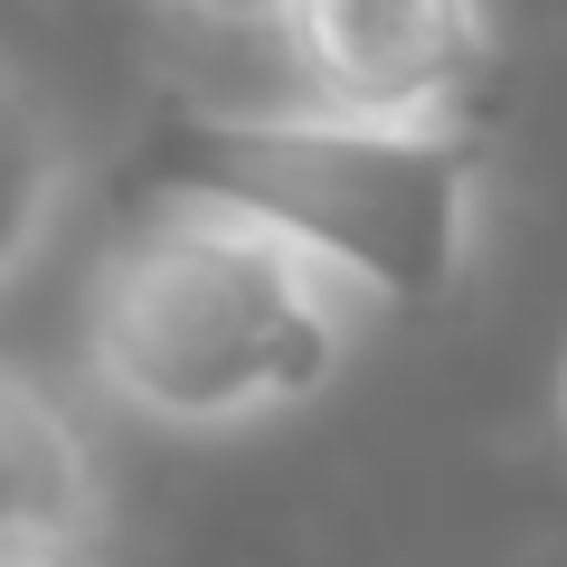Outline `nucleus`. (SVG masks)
I'll return each instance as SVG.
<instances>
[{"label": "nucleus", "mask_w": 567, "mask_h": 567, "mask_svg": "<svg viewBox=\"0 0 567 567\" xmlns=\"http://www.w3.org/2000/svg\"><path fill=\"white\" fill-rule=\"evenodd\" d=\"M369 303L237 189L152 199L85 275V379L152 435H246L303 416L360 360Z\"/></svg>", "instance_id": "nucleus-1"}, {"label": "nucleus", "mask_w": 567, "mask_h": 567, "mask_svg": "<svg viewBox=\"0 0 567 567\" xmlns=\"http://www.w3.org/2000/svg\"><path fill=\"white\" fill-rule=\"evenodd\" d=\"M218 189L303 237L379 312L445 303L483 237V142L473 123H369L331 104L218 123Z\"/></svg>", "instance_id": "nucleus-2"}, {"label": "nucleus", "mask_w": 567, "mask_h": 567, "mask_svg": "<svg viewBox=\"0 0 567 567\" xmlns=\"http://www.w3.org/2000/svg\"><path fill=\"white\" fill-rule=\"evenodd\" d=\"M303 104L369 123H454L492 76V0H284Z\"/></svg>", "instance_id": "nucleus-3"}, {"label": "nucleus", "mask_w": 567, "mask_h": 567, "mask_svg": "<svg viewBox=\"0 0 567 567\" xmlns=\"http://www.w3.org/2000/svg\"><path fill=\"white\" fill-rule=\"evenodd\" d=\"M76 199V133L20 58H0V293L58 246Z\"/></svg>", "instance_id": "nucleus-4"}, {"label": "nucleus", "mask_w": 567, "mask_h": 567, "mask_svg": "<svg viewBox=\"0 0 567 567\" xmlns=\"http://www.w3.org/2000/svg\"><path fill=\"white\" fill-rule=\"evenodd\" d=\"M0 520H39V529H95L104 520L95 445L20 369H0Z\"/></svg>", "instance_id": "nucleus-5"}, {"label": "nucleus", "mask_w": 567, "mask_h": 567, "mask_svg": "<svg viewBox=\"0 0 567 567\" xmlns=\"http://www.w3.org/2000/svg\"><path fill=\"white\" fill-rule=\"evenodd\" d=\"M0 567H95V529H39V520H0Z\"/></svg>", "instance_id": "nucleus-6"}, {"label": "nucleus", "mask_w": 567, "mask_h": 567, "mask_svg": "<svg viewBox=\"0 0 567 567\" xmlns=\"http://www.w3.org/2000/svg\"><path fill=\"white\" fill-rule=\"evenodd\" d=\"M171 10L227 29V39H275V29H284V0H171Z\"/></svg>", "instance_id": "nucleus-7"}]
</instances>
